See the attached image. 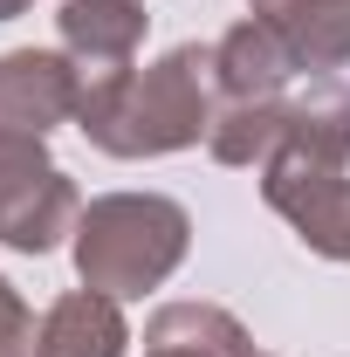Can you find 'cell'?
I'll return each mask as SVG.
<instances>
[{
    "label": "cell",
    "mask_w": 350,
    "mask_h": 357,
    "mask_svg": "<svg viewBox=\"0 0 350 357\" xmlns=\"http://www.w3.org/2000/svg\"><path fill=\"white\" fill-rule=\"evenodd\" d=\"M213 48H172L151 69H103L83 83L76 124L110 158H165L213 131Z\"/></svg>",
    "instance_id": "cell-1"
},
{
    "label": "cell",
    "mask_w": 350,
    "mask_h": 357,
    "mask_svg": "<svg viewBox=\"0 0 350 357\" xmlns=\"http://www.w3.org/2000/svg\"><path fill=\"white\" fill-rule=\"evenodd\" d=\"M185 241L192 220L178 199L158 192H110V199H89L83 227H76V268H83V289L103 296H144L158 289L178 261H185Z\"/></svg>",
    "instance_id": "cell-2"
},
{
    "label": "cell",
    "mask_w": 350,
    "mask_h": 357,
    "mask_svg": "<svg viewBox=\"0 0 350 357\" xmlns=\"http://www.w3.org/2000/svg\"><path fill=\"white\" fill-rule=\"evenodd\" d=\"M76 227H83V199L48 165L42 137L0 131V241L21 255H48Z\"/></svg>",
    "instance_id": "cell-3"
},
{
    "label": "cell",
    "mask_w": 350,
    "mask_h": 357,
    "mask_svg": "<svg viewBox=\"0 0 350 357\" xmlns=\"http://www.w3.org/2000/svg\"><path fill=\"white\" fill-rule=\"evenodd\" d=\"M261 192L316 255L350 261V178L337 158H316L303 144H282L261 165Z\"/></svg>",
    "instance_id": "cell-4"
},
{
    "label": "cell",
    "mask_w": 350,
    "mask_h": 357,
    "mask_svg": "<svg viewBox=\"0 0 350 357\" xmlns=\"http://www.w3.org/2000/svg\"><path fill=\"white\" fill-rule=\"evenodd\" d=\"M83 83H89V69H76L55 48L0 55V131H21V137L55 131L62 117L83 110Z\"/></svg>",
    "instance_id": "cell-5"
},
{
    "label": "cell",
    "mask_w": 350,
    "mask_h": 357,
    "mask_svg": "<svg viewBox=\"0 0 350 357\" xmlns=\"http://www.w3.org/2000/svg\"><path fill=\"white\" fill-rule=\"evenodd\" d=\"M296 76V55L282 48V35L268 28V21H241V28H227L213 42V83H220V103H268V96H282Z\"/></svg>",
    "instance_id": "cell-6"
},
{
    "label": "cell",
    "mask_w": 350,
    "mask_h": 357,
    "mask_svg": "<svg viewBox=\"0 0 350 357\" xmlns=\"http://www.w3.org/2000/svg\"><path fill=\"white\" fill-rule=\"evenodd\" d=\"M248 14L282 35L296 69H344L350 62V0H248Z\"/></svg>",
    "instance_id": "cell-7"
},
{
    "label": "cell",
    "mask_w": 350,
    "mask_h": 357,
    "mask_svg": "<svg viewBox=\"0 0 350 357\" xmlns=\"http://www.w3.org/2000/svg\"><path fill=\"white\" fill-rule=\"evenodd\" d=\"M124 310L103 289H69L35 330V357H124Z\"/></svg>",
    "instance_id": "cell-8"
},
{
    "label": "cell",
    "mask_w": 350,
    "mask_h": 357,
    "mask_svg": "<svg viewBox=\"0 0 350 357\" xmlns=\"http://www.w3.org/2000/svg\"><path fill=\"white\" fill-rule=\"evenodd\" d=\"M62 42L83 55L89 76L124 69L144 42V0H62Z\"/></svg>",
    "instance_id": "cell-9"
},
{
    "label": "cell",
    "mask_w": 350,
    "mask_h": 357,
    "mask_svg": "<svg viewBox=\"0 0 350 357\" xmlns=\"http://www.w3.org/2000/svg\"><path fill=\"white\" fill-rule=\"evenodd\" d=\"M144 357H254V344L213 303H165L144 323Z\"/></svg>",
    "instance_id": "cell-10"
},
{
    "label": "cell",
    "mask_w": 350,
    "mask_h": 357,
    "mask_svg": "<svg viewBox=\"0 0 350 357\" xmlns=\"http://www.w3.org/2000/svg\"><path fill=\"white\" fill-rule=\"evenodd\" d=\"M289 137V103L268 96V103H220L213 131H206V151L220 165H268Z\"/></svg>",
    "instance_id": "cell-11"
},
{
    "label": "cell",
    "mask_w": 350,
    "mask_h": 357,
    "mask_svg": "<svg viewBox=\"0 0 350 357\" xmlns=\"http://www.w3.org/2000/svg\"><path fill=\"white\" fill-rule=\"evenodd\" d=\"M282 144H303V151H316V158L350 165V83H316L309 96H296Z\"/></svg>",
    "instance_id": "cell-12"
},
{
    "label": "cell",
    "mask_w": 350,
    "mask_h": 357,
    "mask_svg": "<svg viewBox=\"0 0 350 357\" xmlns=\"http://www.w3.org/2000/svg\"><path fill=\"white\" fill-rule=\"evenodd\" d=\"M35 316H28V303L14 296V282L0 275V357H35Z\"/></svg>",
    "instance_id": "cell-13"
},
{
    "label": "cell",
    "mask_w": 350,
    "mask_h": 357,
    "mask_svg": "<svg viewBox=\"0 0 350 357\" xmlns=\"http://www.w3.org/2000/svg\"><path fill=\"white\" fill-rule=\"evenodd\" d=\"M21 7H28V0H0V21H14V14H21Z\"/></svg>",
    "instance_id": "cell-14"
}]
</instances>
